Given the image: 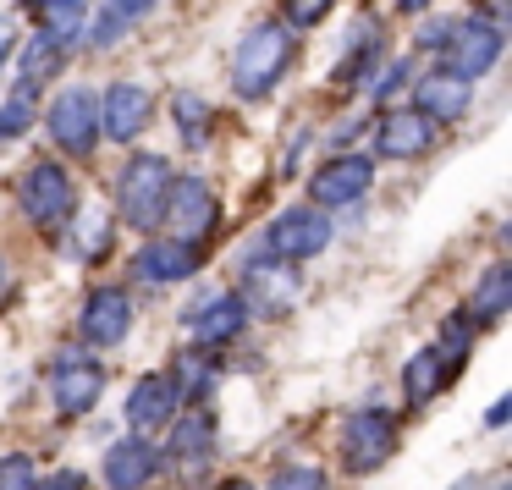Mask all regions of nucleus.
Masks as SVG:
<instances>
[{"label": "nucleus", "mask_w": 512, "mask_h": 490, "mask_svg": "<svg viewBox=\"0 0 512 490\" xmlns=\"http://www.w3.org/2000/svg\"><path fill=\"white\" fill-rule=\"evenodd\" d=\"M292 50H298V28L287 23H254L232 50V89L237 100H270L276 83L287 78Z\"/></svg>", "instance_id": "1"}, {"label": "nucleus", "mask_w": 512, "mask_h": 490, "mask_svg": "<svg viewBox=\"0 0 512 490\" xmlns=\"http://www.w3.org/2000/svg\"><path fill=\"white\" fill-rule=\"evenodd\" d=\"M171 160L166 155H133L116 171V221L127 232L149 237L160 232V215H166V193H171Z\"/></svg>", "instance_id": "2"}, {"label": "nucleus", "mask_w": 512, "mask_h": 490, "mask_svg": "<svg viewBox=\"0 0 512 490\" xmlns=\"http://www.w3.org/2000/svg\"><path fill=\"white\" fill-rule=\"evenodd\" d=\"M391 452H397V413L380 408V402H364V408H353L342 424H336V457H342V474L364 479V474H375Z\"/></svg>", "instance_id": "3"}, {"label": "nucleus", "mask_w": 512, "mask_h": 490, "mask_svg": "<svg viewBox=\"0 0 512 490\" xmlns=\"http://www.w3.org/2000/svg\"><path fill=\"white\" fill-rule=\"evenodd\" d=\"M17 204H23V221L39 232H56L67 226V215L78 210V182L61 160H34L17 182Z\"/></svg>", "instance_id": "4"}, {"label": "nucleus", "mask_w": 512, "mask_h": 490, "mask_svg": "<svg viewBox=\"0 0 512 490\" xmlns=\"http://www.w3.org/2000/svg\"><path fill=\"white\" fill-rule=\"evenodd\" d=\"M45 133H50V144H56L61 155L89 160L94 149H100V94H94L89 83L61 89L56 100H50V111H45Z\"/></svg>", "instance_id": "5"}, {"label": "nucleus", "mask_w": 512, "mask_h": 490, "mask_svg": "<svg viewBox=\"0 0 512 490\" xmlns=\"http://www.w3.org/2000/svg\"><path fill=\"white\" fill-rule=\"evenodd\" d=\"M501 50H507V34H501L496 17H457L452 34H446V45L435 50V56H441V67L452 72V78L479 83L501 61Z\"/></svg>", "instance_id": "6"}, {"label": "nucleus", "mask_w": 512, "mask_h": 490, "mask_svg": "<svg viewBox=\"0 0 512 490\" xmlns=\"http://www.w3.org/2000/svg\"><path fill=\"white\" fill-rule=\"evenodd\" d=\"M215 463V413L188 408L166 424V446H160V468H177V479H204Z\"/></svg>", "instance_id": "7"}, {"label": "nucleus", "mask_w": 512, "mask_h": 490, "mask_svg": "<svg viewBox=\"0 0 512 490\" xmlns=\"http://www.w3.org/2000/svg\"><path fill=\"white\" fill-rule=\"evenodd\" d=\"M160 226H166L171 237H182V243L204 248L215 237V226H221V204H215V188L204 177H171V193H166V215H160Z\"/></svg>", "instance_id": "8"}, {"label": "nucleus", "mask_w": 512, "mask_h": 490, "mask_svg": "<svg viewBox=\"0 0 512 490\" xmlns=\"http://www.w3.org/2000/svg\"><path fill=\"white\" fill-rule=\"evenodd\" d=\"M331 215L320 210V204H292V210H281L276 221L265 226V248L276 259H292V265H309V259H320L325 248H331Z\"/></svg>", "instance_id": "9"}, {"label": "nucleus", "mask_w": 512, "mask_h": 490, "mask_svg": "<svg viewBox=\"0 0 512 490\" xmlns=\"http://www.w3.org/2000/svg\"><path fill=\"white\" fill-rule=\"evenodd\" d=\"M303 281H298V265L292 259H276L265 248V254L243 259V309L248 314H292V303H298Z\"/></svg>", "instance_id": "10"}, {"label": "nucleus", "mask_w": 512, "mask_h": 490, "mask_svg": "<svg viewBox=\"0 0 512 490\" xmlns=\"http://www.w3.org/2000/svg\"><path fill=\"white\" fill-rule=\"evenodd\" d=\"M369 182H375V155L336 149V155L309 177V204H320V210H347V204H358L369 193Z\"/></svg>", "instance_id": "11"}, {"label": "nucleus", "mask_w": 512, "mask_h": 490, "mask_svg": "<svg viewBox=\"0 0 512 490\" xmlns=\"http://www.w3.org/2000/svg\"><path fill=\"white\" fill-rule=\"evenodd\" d=\"M105 397V364L89 353H61L50 364V402L61 419H83L94 402Z\"/></svg>", "instance_id": "12"}, {"label": "nucleus", "mask_w": 512, "mask_h": 490, "mask_svg": "<svg viewBox=\"0 0 512 490\" xmlns=\"http://www.w3.org/2000/svg\"><path fill=\"white\" fill-rule=\"evenodd\" d=\"M182 320H188V331H193V353H221V347H232L237 336L248 331L254 314L243 309L237 292H204Z\"/></svg>", "instance_id": "13"}, {"label": "nucleus", "mask_w": 512, "mask_h": 490, "mask_svg": "<svg viewBox=\"0 0 512 490\" xmlns=\"http://www.w3.org/2000/svg\"><path fill=\"white\" fill-rule=\"evenodd\" d=\"M155 122V94L133 78H116L111 89L100 94V138L111 144H138Z\"/></svg>", "instance_id": "14"}, {"label": "nucleus", "mask_w": 512, "mask_h": 490, "mask_svg": "<svg viewBox=\"0 0 512 490\" xmlns=\"http://www.w3.org/2000/svg\"><path fill=\"white\" fill-rule=\"evenodd\" d=\"M182 413V391H177V375L171 369H149L133 391H127V424L133 435H166V424Z\"/></svg>", "instance_id": "15"}, {"label": "nucleus", "mask_w": 512, "mask_h": 490, "mask_svg": "<svg viewBox=\"0 0 512 490\" xmlns=\"http://www.w3.org/2000/svg\"><path fill=\"white\" fill-rule=\"evenodd\" d=\"M127 331H133V298H127L122 287H94L89 303H83V314H78L83 347H94V353H111V347L127 342Z\"/></svg>", "instance_id": "16"}, {"label": "nucleus", "mask_w": 512, "mask_h": 490, "mask_svg": "<svg viewBox=\"0 0 512 490\" xmlns=\"http://www.w3.org/2000/svg\"><path fill=\"white\" fill-rule=\"evenodd\" d=\"M160 474V446L149 435H122L100 457V485L105 490H149Z\"/></svg>", "instance_id": "17"}, {"label": "nucleus", "mask_w": 512, "mask_h": 490, "mask_svg": "<svg viewBox=\"0 0 512 490\" xmlns=\"http://www.w3.org/2000/svg\"><path fill=\"white\" fill-rule=\"evenodd\" d=\"M468 100H474V83L468 78H452V72H424V78H413V111L424 116V122L435 127H452L468 116Z\"/></svg>", "instance_id": "18"}, {"label": "nucleus", "mask_w": 512, "mask_h": 490, "mask_svg": "<svg viewBox=\"0 0 512 490\" xmlns=\"http://www.w3.org/2000/svg\"><path fill=\"white\" fill-rule=\"evenodd\" d=\"M430 144H435V122H424L419 111H380L375 133H369L375 160H419Z\"/></svg>", "instance_id": "19"}, {"label": "nucleus", "mask_w": 512, "mask_h": 490, "mask_svg": "<svg viewBox=\"0 0 512 490\" xmlns=\"http://www.w3.org/2000/svg\"><path fill=\"white\" fill-rule=\"evenodd\" d=\"M204 265V254L193 243H182V237H155L149 232V243L138 248V276L155 281V287H177V281H193Z\"/></svg>", "instance_id": "20"}, {"label": "nucleus", "mask_w": 512, "mask_h": 490, "mask_svg": "<svg viewBox=\"0 0 512 490\" xmlns=\"http://www.w3.org/2000/svg\"><path fill=\"white\" fill-rule=\"evenodd\" d=\"M507 309H512V265H507V259H496V265H485V276L468 287L463 314L474 325H496Z\"/></svg>", "instance_id": "21"}, {"label": "nucleus", "mask_w": 512, "mask_h": 490, "mask_svg": "<svg viewBox=\"0 0 512 490\" xmlns=\"http://www.w3.org/2000/svg\"><path fill=\"white\" fill-rule=\"evenodd\" d=\"M34 17H39V34L45 39H56L61 50H78L83 45V23H89V0H39L34 6Z\"/></svg>", "instance_id": "22"}, {"label": "nucleus", "mask_w": 512, "mask_h": 490, "mask_svg": "<svg viewBox=\"0 0 512 490\" xmlns=\"http://www.w3.org/2000/svg\"><path fill=\"white\" fill-rule=\"evenodd\" d=\"M67 67V50L45 34H28V45L17 50V89H45L50 78H61Z\"/></svg>", "instance_id": "23"}, {"label": "nucleus", "mask_w": 512, "mask_h": 490, "mask_svg": "<svg viewBox=\"0 0 512 490\" xmlns=\"http://www.w3.org/2000/svg\"><path fill=\"white\" fill-rule=\"evenodd\" d=\"M452 375V369H446V358L435 353V347H419V353L408 358V364H402V397L413 402V408H419V402H430L435 391H441V380Z\"/></svg>", "instance_id": "24"}, {"label": "nucleus", "mask_w": 512, "mask_h": 490, "mask_svg": "<svg viewBox=\"0 0 512 490\" xmlns=\"http://www.w3.org/2000/svg\"><path fill=\"white\" fill-rule=\"evenodd\" d=\"M171 122H177V138H182V144H188V149H199L204 138H210L215 111H210V100H204V94L177 89V94H171Z\"/></svg>", "instance_id": "25"}, {"label": "nucleus", "mask_w": 512, "mask_h": 490, "mask_svg": "<svg viewBox=\"0 0 512 490\" xmlns=\"http://www.w3.org/2000/svg\"><path fill=\"white\" fill-rule=\"evenodd\" d=\"M72 237H67V259H100L105 237H111V215L105 210H72Z\"/></svg>", "instance_id": "26"}, {"label": "nucleus", "mask_w": 512, "mask_h": 490, "mask_svg": "<svg viewBox=\"0 0 512 490\" xmlns=\"http://www.w3.org/2000/svg\"><path fill=\"white\" fill-rule=\"evenodd\" d=\"M474 331H479V325L468 320L463 309H457V314H446V320H441V336H435L430 347H435V353L446 358V369H457V364H463L468 353H474Z\"/></svg>", "instance_id": "27"}, {"label": "nucleus", "mask_w": 512, "mask_h": 490, "mask_svg": "<svg viewBox=\"0 0 512 490\" xmlns=\"http://www.w3.org/2000/svg\"><path fill=\"white\" fill-rule=\"evenodd\" d=\"M408 83H413V61H391V67L380 61V72L364 83V94H369V100H380V105H391Z\"/></svg>", "instance_id": "28"}, {"label": "nucleus", "mask_w": 512, "mask_h": 490, "mask_svg": "<svg viewBox=\"0 0 512 490\" xmlns=\"http://www.w3.org/2000/svg\"><path fill=\"white\" fill-rule=\"evenodd\" d=\"M265 490H331V474L314 463H287V468H276V479Z\"/></svg>", "instance_id": "29"}, {"label": "nucleus", "mask_w": 512, "mask_h": 490, "mask_svg": "<svg viewBox=\"0 0 512 490\" xmlns=\"http://www.w3.org/2000/svg\"><path fill=\"white\" fill-rule=\"evenodd\" d=\"M28 127H34V89H17L0 105V138H23Z\"/></svg>", "instance_id": "30"}, {"label": "nucleus", "mask_w": 512, "mask_h": 490, "mask_svg": "<svg viewBox=\"0 0 512 490\" xmlns=\"http://www.w3.org/2000/svg\"><path fill=\"white\" fill-rule=\"evenodd\" d=\"M34 479H39V468H34V457H28V452H6V457H0V490H34Z\"/></svg>", "instance_id": "31"}, {"label": "nucleus", "mask_w": 512, "mask_h": 490, "mask_svg": "<svg viewBox=\"0 0 512 490\" xmlns=\"http://www.w3.org/2000/svg\"><path fill=\"white\" fill-rule=\"evenodd\" d=\"M336 0H281V23L287 28H314Z\"/></svg>", "instance_id": "32"}, {"label": "nucleus", "mask_w": 512, "mask_h": 490, "mask_svg": "<svg viewBox=\"0 0 512 490\" xmlns=\"http://www.w3.org/2000/svg\"><path fill=\"white\" fill-rule=\"evenodd\" d=\"M34 490H89V474H78V468H56V474L34 479Z\"/></svg>", "instance_id": "33"}, {"label": "nucleus", "mask_w": 512, "mask_h": 490, "mask_svg": "<svg viewBox=\"0 0 512 490\" xmlns=\"http://www.w3.org/2000/svg\"><path fill=\"white\" fill-rule=\"evenodd\" d=\"M452 23H457V17H430V23L419 28V50H430V56H435V50L446 45V34H452Z\"/></svg>", "instance_id": "34"}, {"label": "nucleus", "mask_w": 512, "mask_h": 490, "mask_svg": "<svg viewBox=\"0 0 512 490\" xmlns=\"http://www.w3.org/2000/svg\"><path fill=\"white\" fill-rule=\"evenodd\" d=\"M105 6H111V12H116V17H122V23H127V28H133V23H144V17H149V12H155L160 0H105Z\"/></svg>", "instance_id": "35"}, {"label": "nucleus", "mask_w": 512, "mask_h": 490, "mask_svg": "<svg viewBox=\"0 0 512 490\" xmlns=\"http://www.w3.org/2000/svg\"><path fill=\"white\" fill-rule=\"evenodd\" d=\"M512 419V397H501V402H490V413H485V430H501V424Z\"/></svg>", "instance_id": "36"}, {"label": "nucleus", "mask_w": 512, "mask_h": 490, "mask_svg": "<svg viewBox=\"0 0 512 490\" xmlns=\"http://www.w3.org/2000/svg\"><path fill=\"white\" fill-rule=\"evenodd\" d=\"M215 490H259V485H254V479H221Z\"/></svg>", "instance_id": "37"}, {"label": "nucleus", "mask_w": 512, "mask_h": 490, "mask_svg": "<svg viewBox=\"0 0 512 490\" xmlns=\"http://www.w3.org/2000/svg\"><path fill=\"white\" fill-rule=\"evenodd\" d=\"M424 6H430V0H397V12H408V17H419Z\"/></svg>", "instance_id": "38"}, {"label": "nucleus", "mask_w": 512, "mask_h": 490, "mask_svg": "<svg viewBox=\"0 0 512 490\" xmlns=\"http://www.w3.org/2000/svg\"><path fill=\"white\" fill-rule=\"evenodd\" d=\"M6 56H12V39L0 34V67H6Z\"/></svg>", "instance_id": "39"}, {"label": "nucleus", "mask_w": 512, "mask_h": 490, "mask_svg": "<svg viewBox=\"0 0 512 490\" xmlns=\"http://www.w3.org/2000/svg\"><path fill=\"white\" fill-rule=\"evenodd\" d=\"M0 287H6V254H0Z\"/></svg>", "instance_id": "40"}, {"label": "nucleus", "mask_w": 512, "mask_h": 490, "mask_svg": "<svg viewBox=\"0 0 512 490\" xmlns=\"http://www.w3.org/2000/svg\"><path fill=\"white\" fill-rule=\"evenodd\" d=\"M23 6H28V12H34V6H39V0H23Z\"/></svg>", "instance_id": "41"}, {"label": "nucleus", "mask_w": 512, "mask_h": 490, "mask_svg": "<svg viewBox=\"0 0 512 490\" xmlns=\"http://www.w3.org/2000/svg\"><path fill=\"white\" fill-rule=\"evenodd\" d=\"M490 490H501V485H490Z\"/></svg>", "instance_id": "42"}]
</instances>
